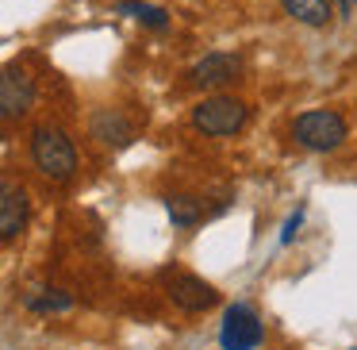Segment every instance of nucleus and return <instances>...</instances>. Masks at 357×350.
Returning a JSON list of instances; mask_svg holds the SVG:
<instances>
[{
    "mask_svg": "<svg viewBox=\"0 0 357 350\" xmlns=\"http://www.w3.org/2000/svg\"><path fill=\"white\" fill-rule=\"evenodd\" d=\"M31 158L39 166V173H47L50 181H70L77 173V147L62 127H35Z\"/></svg>",
    "mask_w": 357,
    "mask_h": 350,
    "instance_id": "1",
    "label": "nucleus"
},
{
    "mask_svg": "<svg viewBox=\"0 0 357 350\" xmlns=\"http://www.w3.org/2000/svg\"><path fill=\"white\" fill-rule=\"evenodd\" d=\"M292 135H296L300 147L326 154V150L342 147V139H346V119H342L338 112H331V108H315V112H303V116L296 119Z\"/></svg>",
    "mask_w": 357,
    "mask_h": 350,
    "instance_id": "2",
    "label": "nucleus"
},
{
    "mask_svg": "<svg viewBox=\"0 0 357 350\" xmlns=\"http://www.w3.org/2000/svg\"><path fill=\"white\" fill-rule=\"evenodd\" d=\"M192 124L200 127L204 135L223 139V135L242 131V124H246V104L234 101V96H208L204 104L192 108Z\"/></svg>",
    "mask_w": 357,
    "mask_h": 350,
    "instance_id": "3",
    "label": "nucleus"
},
{
    "mask_svg": "<svg viewBox=\"0 0 357 350\" xmlns=\"http://www.w3.org/2000/svg\"><path fill=\"white\" fill-rule=\"evenodd\" d=\"M265 339L261 319L254 316V308L246 304H231L223 316V327H219V347L223 350H257Z\"/></svg>",
    "mask_w": 357,
    "mask_h": 350,
    "instance_id": "4",
    "label": "nucleus"
},
{
    "mask_svg": "<svg viewBox=\"0 0 357 350\" xmlns=\"http://www.w3.org/2000/svg\"><path fill=\"white\" fill-rule=\"evenodd\" d=\"M35 104V78L24 66L0 70V119H24Z\"/></svg>",
    "mask_w": 357,
    "mask_h": 350,
    "instance_id": "5",
    "label": "nucleus"
},
{
    "mask_svg": "<svg viewBox=\"0 0 357 350\" xmlns=\"http://www.w3.org/2000/svg\"><path fill=\"white\" fill-rule=\"evenodd\" d=\"M27 216H31V204H27L24 185L0 177V239H16L27 227Z\"/></svg>",
    "mask_w": 357,
    "mask_h": 350,
    "instance_id": "6",
    "label": "nucleus"
},
{
    "mask_svg": "<svg viewBox=\"0 0 357 350\" xmlns=\"http://www.w3.org/2000/svg\"><path fill=\"white\" fill-rule=\"evenodd\" d=\"M242 73V62L234 54H208L192 66V85L196 89H223Z\"/></svg>",
    "mask_w": 357,
    "mask_h": 350,
    "instance_id": "7",
    "label": "nucleus"
},
{
    "mask_svg": "<svg viewBox=\"0 0 357 350\" xmlns=\"http://www.w3.org/2000/svg\"><path fill=\"white\" fill-rule=\"evenodd\" d=\"M169 296H173V304L177 308H185V312H208V308H215V300H219V293L208 285V281H200V277H177V281H169Z\"/></svg>",
    "mask_w": 357,
    "mask_h": 350,
    "instance_id": "8",
    "label": "nucleus"
},
{
    "mask_svg": "<svg viewBox=\"0 0 357 350\" xmlns=\"http://www.w3.org/2000/svg\"><path fill=\"white\" fill-rule=\"evenodd\" d=\"M280 8H284L292 20L307 24V27H326L331 16H334L331 0H280Z\"/></svg>",
    "mask_w": 357,
    "mask_h": 350,
    "instance_id": "9",
    "label": "nucleus"
},
{
    "mask_svg": "<svg viewBox=\"0 0 357 350\" xmlns=\"http://www.w3.org/2000/svg\"><path fill=\"white\" fill-rule=\"evenodd\" d=\"M93 131H96V139L116 143V147H123V143L131 139V127H127L123 116H116V112H104V116H96V119H93Z\"/></svg>",
    "mask_w": 357,
    "mask_h": 350,
    "instance_id": "10",
    "label": "nucleus"
},
{
    "mask_svg": "<svg viewBox=\"0 0 357 350\" xmlns=\"http://www.w3.org/2000/svg\"><path fill=\"white\" fill-rule=\"evenodd\" d=\"M165 208H169V219H173V224H181V227H192L196 219L204 216V204L196 200V196H169Z\"/></svg>",
    "mask_w": 357,
    "mask_h": 350,
    "instance_id": "11",
    "label": "nucleus"
},
{
    "mask_svg": "<svg viewBox=\"0 0 357 350\" xmlns=\"http://www.w3.org/2000/svg\"><path fill=\"white\" fill-rule=\"evenodd\" d=\"M119 12H127V16H135L139 24L154 27V31H162V27L169 24V16H165L162 8H154V4H142V0H119Z\"/></svg>",
    "mask_w": 357,
    "mask_h": 350,
    "instance_id": "12",
    "label": "nucleus"
},
{
    "mask_svg": "<svg viewBox=\"0 0 357 350\" xmlns=\"http://www.w3.org/2000/svg\"><path fill=\"white\" fill-rule=\"evenodd\" d=\"M31 312H66L73 308V296L70 293H50V296H31V304H27Z\"/></svg>",
    "mask_w": 357,
    "mask_h": 350,
    "instance_id": "13",
    "label": "nucleus"
},
{
    "mask_svg": "<svg viewBox=\"0 0 357 350\" xmlns=\"http://www.w3.org/2000/svg\"><path fill=\"white\" fill-rule=\"evenodd\" d=\"M300 219H303V208H296V216L284 224V231H280V242H292L296 239V227H300Z\"/></svg>",
    "mask_w": 357,
    "mask_h": 350,
    "instance_id": "14",
    "label": "nucleus"
},
{
    "mask_svg": "<svg viewBox=\"0 0 357 350\" xmlns=\"http://www.w3.org/2000/svg\"><path fill=\"white\" fill-rule=\"evenodd\" d=\"M338 4H342L346 12H354V8H357V0H338Z\"/></svg>",
    "mask_w": 357,
    "mask_h": 350,
    "instance_id": "15",
    "label": "nucleus"
}]
</instances>
